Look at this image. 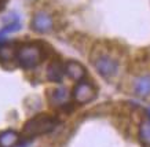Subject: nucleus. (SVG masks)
Instances as JSON below:
<instances>
[{
	"mask_svg": "<svg viewBox=\"0 0 150 147\" xmlns=\"http://www.w3.org/2000/svg\"><path fill=\"white\" fill-rule=\"evenodd\" d=\"M15 59L23 69H35L46 59V51L44 47L37 41L22 43L17 48Z\"/></svg>",
	"mask_w": 150,
	"mask_h": 147,
	"instance_id": "1",
	"label": "nucleus"
},
{
	"mask_svg": "<svg viewBox=\"0 0 150 147\" xmlns=\"http://www.w3.org/2000/svg\"><path fill=\"white\" fill-rule=\"evenodd\" d=\"M58 125V120L50 114H37L28 120L22 128L21 136L23 139H33L40 135H46V133L52 132Z\"/></svg>",
	"mask_w": 150,
	"mask_h": 147,
	"instance_id": "2",
	"label": "nucleus"
},
{
	"mask_svg": "<svg viewBox=\"0 0 150 147\" xmlns=\"http://www.w3.org/2000/svg\"><path fill=\"white\" fill-rule=\"evenodd\" d=\"M91 62L100 77L106 80L113 78L118 73L120 63L117 58H114L112 54H108L106 51H99V52L94 51V54L91 55Z\"/></svg>",
	"mask_w": 150,
	"mask_h": 147,
	"instance_id": "3",
	"label": "nucleus"
},
{
	"mask_svg": "<svg viewBox=\"0 0 150 147\" xmlns=\"http://www.w3.org/2000/svg\"><path fill=\"white\" fill-rule=\"evenodd\" d=\"M96 96V89L91 83H88L86 80L79 81L76 84V87L73 89L72 98L73 101L76 102L77 105H86L90 103L91 101H94Z\"/></svg>",
	"mask_w": 150,
	"mask_h": 147,
	"instance_id": "4",
	"label": "nucleus"
},
{
	"mask_svg": "<svg viewBox=\"0 0 150 147\" xmlns=\"http://www.w3.org/2000/svg\"><path fill=\"white\" fill-rule=\"evenodd\" d=\"M54 26V21L48 13L46 11H39L33 15L30 28L36 33H48Z\"/></svg>",
	"mask_w": 150,
	"mask_h": 147,
	"instance_id": "5",
	"label": "nucleus"
},
{
	"mask_svg": "<svg viewBox=\"0 0 150 147\" xmlns=\"http://www.w3.org/2000/svg\"><path fill=\"white\" fill-rule=\"evenodd\" d=\"M69 101H70V94L68 88L64 85L55 87L48 92V102L54 107H64L65 105L69 103Z\"/></svg>",
	"mask_w": 150,
	"mask_h": 147,
	"instance_id": "6",
	"label": "nucleus"
},
{
	"mask_svg": "<svg viewBox=\"0 0 150 147\" xmlns=\"http://www.w3.org/2000/svg\"><path fill=\"white\" fill-rule=\"evenodd\" d=\"M65 74L73 81H83L87 76V70L80 62L76 60H69L65 63Z\"/></svg>",
	"mask_w": 150,
	"mask_h": 147,
	"instance_id": "7",
	"label": "nucleus"
},
{
	"mask_svg": "<svg viewBox=\"0 0 150 147\" xmlns=\"http://www.w3.org/2000/svg\"><path fill=\"white\" fill-rule=\"evenodd\" d=\"M47 78L51 83H61L65 77V63L59 59H52L47 68Z\"/></svg>",
	"mask_w": 150,
	"mask_h": 147,
	"instance_id": "8",
	"label": "nucleus"
},
{
	"mask_svg": "<svg viewBox=\"0 0 150 147\" xmlns=\"http://www.w3.org/2000/svg\"><path fill=\"white\" fill-rule=\"evenodd\" d=\"M134 92L138 96L146 98L150 95V74H142L134 81Z\"/></svg>",
	"mask_w": 150,
	"mask_h": 147,
	"instance_id": "9",
	"label": "nucleus"
},
{
	"mask_svg": "<svg viewBox=\"0 0 150 147\" xmlns=\"http://www.w3.org/2000/svg\"><path fill=\"white\" fill-rule=\"evenodd\" d=\"M19 44H17L13 40H0V60H11L15 58L17 48Z\"/></svg>",
	"mask_w": 150,
	"mask_h": 147,
	"instance_id": "10",
	"label": "nucleus"
},
{
	"mask_svg": "<svg viewBox=\"0 0 150 147\" xmlns=\"http://www.w3.org/2000/svg\"><path fill=\"white\" fill-rule=\"evenodd\" d=\"M19 133L14 129H6L0 132V147H15L19 143Z\"/></svg>",
	"mask_w": 150,
	"mask_h": 147,
	"instance_id": "11",
	"label": "nucleus"
},
{
	"mask_svg": "<svg viewBox=\"0 0 150 147\" xmlns=\"http://www.w3.org/2000/svg\"><path fill=\"white\" fill-rule=\"evenodd\" d=\"M139 140L145 147H150V120H145L139 125Z\"/></svg>",
	"mask_w": 150,
	"mask_h": 147,
	"instance_id": "12",
	"label": "nucleus"
},
{
	"mask_svg": "<svg viewBox=\"0 0 150 147\" xmlns=\"http://www.w3.org/2000/svg\"><path fill=\"white\" fill-rule=\"evenodd\" d=\"M21 29V23H19V21H14V22H8L6 26H3V28L0 29V40H3L7 34H10V33H14L17 32V30H19Z\"/></svg>",
	"mask_w": 150,
	"mask_h": 147,
	"instance_id": "13",
	"label": "nucleus"
},
{
	"mask_svg": "<svg viewBox=\"0 0 150 147\" xmlns=\"http://www.w3.org/2000/svg\"><path fill=\"white\" fill-rule=\"evenodd\" d=\"M6 3H7V0H0V10H3V8H4Z\"/></svg>",
	"mask_w": 150,
	"mask_h": 147,
	"instance_id": "14",
	"label": "nucleus"
},
{
	"mask_svg": "<svg viewBox=\"0 0 150 147\" xmlns=\"http://www.w3.org/2000/svg\"><path fill=\"white\" fill-rule=\"evenodd\" d=\"M146 114H147V118L150 120V109H147V110H146Z\"/></svg>",
	"mask_w": 150,
	"mask_h": 147,
	"instance_id": "15",
	"label": "nucleus"
},
{
	"mask_svg": "<svg viewBox=\"0 0 150 147\" xmlns=\"http://www.w3.org/2000/svg\"><path fill=\"white\" fill-rule=\"evenodd\" d=\"M19 147H21V146H19Z\"/></svg>",
	"mask_w": 150,
	"mask_h": 147,
	"instance_id": "16",
	"label": "nucleus"
}]
</instances>
